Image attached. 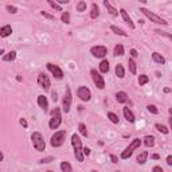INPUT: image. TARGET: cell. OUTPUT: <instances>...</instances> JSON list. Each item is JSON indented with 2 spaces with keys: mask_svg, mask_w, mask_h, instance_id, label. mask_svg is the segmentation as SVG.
<instances>
[{
  "mask_svg": "<svg viewBox=\"0 0 172 172\" xmlns=\"http://www.w3.org/2000/svg\"><path fill=\"white\" fill-rule=\"evenodd\" d=\"M152 172H164V169H163L161 167H159V166H155L152 168Z\"/></svg>",
  "mask_w": 172,
  "mask_h": 172,
  "instance_id": "ab89813d",
  "label": "cell"
},
{
  "mask_svg": "<svg viewBox=\"0 0 172 172\" xmlns=\"http://www.w3.org/2000/svg\"><path fill=\"white\" fill-rule=\"evenodd\" d=\"M167 164H168V166H172V156L171 155L167 157Z\"/></svg>",
  "mask_w": 172,
  "mask_h": 172,
  "instance_id": "bcb514c9",
  "label": "cell"
},
{
  "mask_svg": "<svg viewBox=\"0 0 172 172\" xmlns=\"http://www.w3.org/2000/svg\"><path fill=\"white\" fill-rule=\"evenodd\" d=\"M128 67H129V71H131L132 74L137 73V66H136V62H134L133 59H129V61H128Z\"/></svg>",
  "mask_w": 172,
  "mask_h": 172,
  "instance_id": "4316f807",
  "label": "cell"
},
{
  "mask_svg": "<svg viewBox=\"0 0 172 172\" xmlns=\"http://www.w3.org/2000/svg\"><path fill=\"white\" fill-rule=\"evenodd\" d=\"M124 46L122 45H116L114 47V55H117V57H121V55H124Z\"/></svg>",
  "mask_w": 172,
  "mask_h": 172,
  "instance_id": "4dcf8cb0",
  "label": "cell"
},
{
  "mask_svg": "<svg viewBox=\"0 0 172 172\" xmlns=\"http://www.w3.org/2000/svg\"><path fill=\"white\" fill-rule=\"evenodd\" d=\"M152 59L156 62V63H159V65H164V63H166V58L163 57L161 54H159V53H153V54H152Z\"/></svg>",
  "mask_w": 172,
  "mask_h": 172,
  "instance_id": "d6986e66",
  "label": "cell"
},
{
  "mask_svg": "<svg viewBox=\"0 0 172 172\" xmlns=\"http://www.w3.org/2000/svg\"><path fill=\"white\" fill-rule=\"evenodd\" d=\"M38 105H39V108H41L43 112H47L48 101H47V98H46V96H43V94L38 96Z\"/></svg>",
  "mask_w": 172,
  "mask_h": 172,
  "instance_id": "5bb4252c",
  "label": "cell"
},
{
  "mask_svg": "<svg viewBox=\"0 0 172 172\" xmlns=\"http://www.w3.org/2000/svg\"><path fill=\"white\" fill-rule=\"evenodd\" d=\"M140 145H141V140L140 139H133L132 140V143L128 145L127 148H125V151L121 153V159L122 160H127V159H129V157L133 155V152L137 149V148H140Z\"/></svg>",
  "mask_w": 172,
  "mask_h": 172,
  "instance_id": "7a4b0ae2",
  "label": "cell"
},
{
  "mask_svg": "<svg viewBox=\"0 0 172 172\" xmlns=\"http://www.w3.org/2000/svg\"><path fill=\"white\" fill-rule=\"evenodd\" d=\"M58 3L59 4H67L69 3V0H58Z\"/></svg>",
  "mask_w": 172,
  "mask_h": 172,
  "instance_id": "c3c4849f",
  "label": "cell"
},
{
  "mask_svg": "<svg viewBox=\"0 0 172 172\" xmlns=\"http://www.w3.org/2000/svg\"><path fill=\"white\" fill-rule=\"evenodd\" d=\"M61 169H62V172H73V168H71L70 163H67V161L61 163Z\"/></svg>",
  "mask_w": 172,
  "mask_h": 172,
  "instance_id": "83f0119b",
  "label": "cell"
},
{
  "mask_svg": "<svg viewBox=\"0 0 172 172\" xmlns=\"http://www.w3.org/2000/svg\"><path fill=\"white\" fill-rule=\"evenodd\" d=\"M144 144H145L148 148L153 147V145H155V137L149 136V134H148V136H145V137H144Z\"/></svg>",
  "mask_w": 172,
  "mask_h": 172,
  "instance_id": "d4e9b609",
  "label": "cell"
},
{
  "mask_svg": "<svg viewBox=\"0 0 172 172\" xmlns=\"http://www.w3.org/2000/svg\"><path fill=\"white\" fill-rule=\"evenodd\" d=\"M71 145H73L74 148V156H75L77 161L82 163L83 159H85V156H83V148H82V141H81L80 136L77 133H74L73 136H71Z\"/></svg>",
  "mask_w": 172,
  "mask_h": 172,
  "instance_id": "6da1fadb",
  "label": "cell"
},
{
  "mask_svg": "<svg viewBox=\"0 0 172 172\" xmlns=\"http://www.w3.org/2000/svg\"><path fill=\"white\" fill-rule=\"evenodd\" d=\"M65 139H66V131H58L55 132L50 139V144L51 147L58 148V147H62L65 143Z\"/></svg>",
  "mask_w": 172,
  "mask_h": 172,
  "instance_id": "5b68a950",
  "label": "cell"
},
{
  "mask_svg": "<svg viewBox=\"0 0 172 172\" xmlns=\"http://www.w3.org/2000/svg\"><path fill=\"white\" fill-rule=\"evenodd\" d=\"M156 129L163 134H168L169 133L168 127H166V125H163V124H156Z\"/></svg>",
  "mask_w": 172,
  "mask_h": 172,
  "instance_id": "f546056e",
  "label": "cell"
},
{
  "mask_svg": "<svg viewBox=\"0 0 172 172\" xmlns=\"http://www.w3.org/2000/svg\"><path fill=\"white\" fill-rule=\"evenodd\" d=\"M117 172H118V171H117Z\"/></svg>",
  "mask_w": 172,
  "mask_h": 172,
  "instance_id": "db71d44e",
  "label": "cell"
},
{
  "mask_svg": "<svg viewBox=\"0 0 172 172\" xmlns=\"http://www.w3.org/2000/svg\"><path fill=\"white\" fill-rule=\"evenodd\" d=\"M90 54L94 58H101V59H104V58L106 57V54H108V48H106L105 46H94V47H92V50H90Z\"/></svg>",
  "mask_w": 172,
  "mask_h": 172,
  "instance_id": "30bf717a",
  "label": "cell"
},
{
  "mask_svg": "<svg viewBox=\"0 0 172 172\" xmlns=\"http://www.w3.org/2000/svg\"><path fill=\"white\" fill-rule=\"evenodd\" d=\"M116 98H117V101L120 102V104H124V102L128 101V94L125 92H118L117 94H116Z\"/></svg>",
  "mask_w": 172,
  "mask_h": 172,
  "instance_id": "603a6c76",
  "label": "cell"
},
{
  "mask_svg": "<svg viewBox=\"0 0 172 172\" xmlns=\"http://www.w3.org/2000/svg\"><path fill=\"white\" fill-rule=\"evenodd\" d=\"M104 6H105L106 8H108L109 14H110L112 16H117V15H118V11L116 10V8H114V7H113V6H112L110 3H109L108 0H105V1H104Z\"/></svg>",
  "mask_w": 172,
  "mask_h": 172,
  "instance_id": "ffe728a7",
  "label": "cell"
},
{
  "mask_svg": "<svg viewBox=\"0 0 172 172\" xmlns=\"http://www.w3.org/2000/svg\"><path fill=\"white\" fill-rule=\"evenodd\" d=\"M122 112H124V117L127 118L128 122H134V114L132 113V110L129 108H124L122 109Z\"/></svg>",
  "mask_w": 172,
  "mask_h": 172,
  "instance_id": "2e32d148",
  "label": "cell"
},
{
  "mask_svg": "<svg viewBox=\"0 0 172 172\" xmlns=\"http://www.w3.org/2000/svg\"><path fill=\"white\" fill-rule=\"evenodd\" d=\"M118 12L121 14V16H122V19H124V22L127 23L128 26H129V28L131 30H134V24H133V22H132V19H131V16L128 15V12L124 10V8H121V10L118 11Z\"/></svg>",
  "mask_w": 172,
  "mask_h": 172,
  "instance_id": "4fadbf2b",
  "label": "cell"
},
{
  "mask_svg": "<svg viewBox=\"0 0 172 172\" xmlns=\"http://www.w3.org/2000/svg\"><path fill=\"white\" fill-rule=\"evenodd\" d=\"M77 97H78L81 101L87 102L92 98V92H90V89L86 87V86H80L78 90H77Z\"/></svg>",
  "mask_w": 172,
  "mask_h": 172,
  "instance_id": "52a82bcc",
  "label": "cell"
},
{
  "mask_svg": "<svg viewBox=\"0 0 172 172\" xmlns=\"http://www.w3.org/2000/svg\"><path fill=\"white\" fill-rule=\"evenodd\" d=\"M6 10L8 11L10 14H16V12H18V8H16L15 6H10V4L6 7Z\"/></svg>",
  "mask_w": 172,
  "mask_h": 172,
  "instance_id": "f35d334b",
  "label": "cell"
},
{
  "mask_svg": "<svg viewBox=\"0 0 172 172\" xmlns=\"http://www.w3.org/2000/svg\"><path fill=\"white\" fill-rule=\"evenodd\" d=\"M109 71V61L108 59H102L100 63V73L106 74Z\"/></svg>",
  "mask_w": 172,
  "mask_h": 172,
  "instance_id": "ac0fdd59",
  "label": "cell"
},
{
  "mask_svg": "<svg viewBox=\"0 0 172 172\" xmlns=\"http://www.w3.org/2000/svg\"><path fill=\"white\" fill-rule=\"evenodd\" d=\"M108 118L110 120L113 124H118L120 122V118H118V116L116 114V113H113V112H109L108 113Z\"/></svg>",
  "mask_w": 172,
  "mask_h": 172,
  "instance_id": "f1b7e54d",
  "label": "cell"
},
{
  "mask_svg": "<svg viewBox=\"0 0 172 172\" xmlns=\"http://www.w3.org/2000/svg\"><path fill=\"white\" fill-rule=\"evenodd\" d=\"M71 102H73V94H71L70 87L67 86V87H66V93H65V97H63V101H62V105H63L65 113H69V112H70Z\"/></svg>",
  "mask_w": 172,
  "mask_h": 172,
  "instance_id": "9c48e42d",
  "label": "cell"
},
{
  "mask_svg": "<svg viewBox=\"0 0 172 172\" xmlns=\"http://www.w3.org/2000/svg\"><path fill=\"white\" fill-rule=\"evenodd\" d=\"M48 4H50L53 8H54L55 11H62V7L59 6V4L57 3V1H53V0H48Z\"/></svg>",
  "mask_w": 172,
  "mask_h": 172,
  "instance_id": "e575fe53",
  "label": "cell"
},
{
  "mask_svg": "<svg viewBox=\"0 0 172 172\" xmlns=\"http://www.w3.org/2000/svg\"><path fill=\"white\" fill-rule=\"evenodd\" d=\"M83 156H89V155H90V149H89V148H83Z\"/></svg>",
  "mask_w": 172,
  "mask_h": 172,
  "instance_id": "7bdbcfd3",
  "label": "cell"
},
{
  "mask_svg": "<svg viewBox=\"0 0 172 172\" xmlns=\"http://www.w3.org/2000/svg\"><path fill=\"white\" fill-rule=\"evenodd\" d=\"M131 55H132V57H133V58H136L137 55H139V53H137V50H134V48H132V50H131Z\"/></svg>",
  "mask_w": 172,
  "mask_h": 172,
  "instance_id": "ee69618b",
  "label": "cell"
},
{
  "mask_svg": "<svg viewBox=\"0 0 172 172\" xmlns=\"http://www.w3.org/2000/svg\"><path fill=\"white\" fill-rule=\"evenodd\" d=\"M86 10V3L85 1H80V3L77 4V11H80V12H82V11Z\"/></svg>",
  "mask_w": 172,
  "mask_h": 172,
  "instance_id": "8d00e7d4",
  "label": "cell"
},
{
  "mask_svg": "<svg viewBox=\"0 0 172 172\" xmlns=\"http://www.w3.org/2000/svg\"><path fill=\"white\" fill-rule=\"evenodd\" d=\"M46 66H47V70L54 75V78H57V80H62V78H63V71L61 70L59 66H57V65H54V63H50V62H48Z\"/></svg>",
  "mask_w": 172,
  "mask_h": 172,
  "instance_id": "8fae6325",
  "label": "cell"
},
{
  "mask_svg": "<svg viewBox=\"0 0 172 172\" xmlns=\"http://www.w3.org/2000/svg\"><path fill=\"white\" fill-rule=\"evenodd\" d=\"M114 71H116V75H117L118 78H124L125 77V70H124V67H122V65L118 63L117 66H116Z\"/></svg>",
  "mask_w": 172,
  "mask_h": 172,
  "instance_id": "cb8c5ba5",
  "label": "cell"
},
{
  "mask_svg": "<svg viewBox=\"0 0 172 172\" xmlns=\"http://www.w3.org/2000/svg\"><path fill=\"white\" fill-rule=\"evenodd\" d=\"M147 159H148V151H143V152H140V155L137 156V163L139 164H144V163L147 161Z\"/></svg>",
  "mask_w": 172,
  "mask_h": 172,
  "instance_id": "7402d4cb",
  "label": "cell"
},
{
  "mask_svg": "<svg viewBox=\"0 0 172 172\" xmlns=\"http://www.w3.org/2000/svg\"><path fill=\"white\" fill-rule=\"evenodd\" d=\"M61 20L65 23V24H69V23H70V14L67 12V11L66 12H63L62 14V16H61Z\"/></svg>",
  "mask_w": 172,
  "mask_h": 172,
  "instance_id": "836d02e7",
  "label": "cell"
},
{
  "mask_svg": "<svg viewBox=\"0 0 172 172\" xmlns=\"http://www.w3.org/2000/svg\"><path fill=\"white\" fill-rule=\"evenodd\" d=\"M171 92V89H169V87H164V93H169Z\"/></svg>",
  "mask_w": 172,
  "mask_h": 172,
  "instance_id": "681fc988",
  "label": "cell"
},
{
  "mask_svg": "<svg viewBox=\"0 0 172 172\" xmlns=\"http://www.w3.org/2000/svg\"><path fill=\"white\" fill-rule=\"evenodd\" d=\"M20 124H22L23 128H27V121H26L24 118H20Z\"/></svg>",
  "mask_w": 172,
  "mask_h": 172,
  "instance_id": "f6af8a7d",
  "label": "cell"
},
{
  "mask_svg": "<svg viewBox=\"0 0 172 172\" xmlns=\"http://www.w3.org/2000/svg\"><path fill=\"white\" fill-rule=\"evenodd\" d=\"M78 131H80V133L82 134V136L87 137V129H86V125L83 124V122H81V124L78 125Z\"/></svg>",
  "mask_w": 172,
  "mask_h": 172,
  "instance_id": "d6a6232c",
  "label": "cell"
},
{
  "mask_svg": "<svg viewBox=\"0 0 172 172\" xmlns=\"http://www.w3.org/2000/svg\"><path fill=\"white\" fill-rule=\"evenodd\" d=\"M1 54H4V50H3V48H0V55H1Z\"/></svg>",
  "mask_w": 172,
  "mask_h": 172,
  "instance_id": "816d5d0a",
  "label": "cell"
},
{
  "mask_svg": "<svg viewBox=\"0 0 172 172\" xmlns=\"http://www.w3.org/2000/svg\"><path fill=\"white\" fill-rule=\"evenodd\" d=\"M12 34V27L10 24H6L3 27H0V36L1 38H7V36H10Z\"/></svg>",
  "mask_w": 172,
  "mask_h": 172,
  "instance_id": "9a60e30c",
  "label": "cell"
},
{
  "mask_svg": "<svg viewBox=\"0 0 172 172\" xmlns=\"http://www.w3.org/2000/svg\"><path fill=\"white\" fill-rule=\"evenodd\" d=\"M90 74H92L93 82L96 83L97 87H98V89H105V80H104V77L101 75V73H98L96 69H92Z\"/></svg>",
  "mask_w": 172,
  "mask_h": 172,
  "instance_id": "ba28073f",
  "label": "cell"
},
{
  "mask_svg": "<svg viewBox=\"0 0 172 172\" xmlns=\"http://www.w3.org/2000/svg\"><path fill=\"white\" fill-rule=\"evenodd\" d=\"M61 124H62L61 109L54 108V110L51 112V118H50V122H48V127H50V129H58Z\"/></svg>",
  "mask_w": 172,
  "mask_h": 172,
  "instance_id": "3957f363",
  "label": "cell"
},
{
  "mask_svg": "<svg viewBox=\"0 0 172 172\" xmlns=\"http://www.w3.org/2000/svg\"><path fill=\"white\" fill-rule=\"evenodd\" d=\"M3 159H4V156H3V153L0 152V161H3Z\"/></svg>",
  "mask_w": 172,
  "mask_h": 172,
  "instance_id": "f907efd6",
  "label": "cell"
},
{
  "mask_svg": "<svg viewBox=\"0 0 172 172\" xmlns=\"http://www.w3.org/2000/svg\"><path fill=\"white\" fill-rule=\"evenodd\" d=\"M110 160H112V163H118V157L116 155H110Z\"/></svg>",
  "mask_w": 172,
  "mask_h": 172,
  "instance_id": "b9f144b4",
  "label": "cell"
},
{
  "mask_svg": "<svg viewBox=\"0 0 172 172\" xmlns=\"http://www.w3.org/2000/svg\"><path fill=\"white\" fill-rule=\"evenodd\" d=\"M110 30L114 34H117V35H121V36H128V34L127 32H124V30H121V28H118L117 26H110Z\"/></svg>",
  "mask_w": 172,
  "mask_h": 172,
  "instance_id": "484cf974",
  "label": "cell"
},
{
  "mask_svg": "<svg viewBox=\"0 0 172 172\" xmlns=\"http://www.w3.org/2000/svg\"><path fill=\"white\" fill-rule=\"evenodd\" d=\"M15 58H16V51H10V53H7V54L3 55V61L12 62V61H15Z\"/></svg>",
  "mask_w": 172,
  "mask_h": 172,
  "instance_id": "44dd1931",
  "label": "cell"
},
{
  "mask_svg": "<svg viewBox=\"0 0 172 172\" xmlns=\"http://www.w3.org/2000/svg\"><path fill=\"white\" fill-rule=\"evenodd\" d=\"M148 82H149V78H148V75H145V74H141V75L139 77V85H140V86L147 85Z\"/></svg>",
  "mask_w": 172,
  "mask_h": 172,
  "instance_id": "1f68e13d",
  "label": "cell"
},
{
  "mask_svg": "<svg viewBox=\"0 0 172 172\" xmlns=\"http://www.w3.org/2000/svg\"><path fill=\"white\" fill-rule=\"evenodd\" d=\"M46 172H53V171H50V169H48V171H46Z\"/></svg>",
  "mask_w": 172,
  "mask_h": 172,
  "instance_id": "f5cc1de1",
  "label": "cell"
},
{
  "mask_svg": "<svg viewBox=\"0 0 172 172\" xmlns=\"http://www.w3.org/2000/svg\"><path fill=\"white\" fill-rule=\"evenodd\" d=\"M147 110L149 112V113H152V114H157V113H159V110H157V108L155 105H148Z\"/></svg>",
  "mask_w": 172,
  "mask_h": 172,
  "instance_id": "d590c367",
  "label": "cell"
},
{
  "mask_svg": "<svg viewBox=\"0 0 172 172\" xmlns=\"http://www.w3.org/2000/svg\"><path fill=\"white\" fill-rule=\"evenodd\" d=\"M38 85L41 86L43 90H48L50 89V86H51V82H50V78H48L46 74L41 73L38 75Z\"/></svg>",
  "mask_w": 172,
  "mask_h": 172,
  "instance_id": "7c38bea8",
  "label": "cell"
},
{
  "mask_svg": "<svg viewBox=\"0 0 172 172\" xmlns=\"http://www.w3.org/2000/svg\"><path fill=\"white\" fill-rule=\"evenodd\" d=\"M53 160H54L53 157H46V159H42L41 163L42 164H45V163H50V161H53Z\"/></svg>",
  "mask_w": 172,
  "mask_h": 172,
  "instance_id": "60d3db41",
  "label": "cell"
},
{
  "mask_svg": "<svg viewBox=\"0 0 172 172\" xmlns=\"http://www.w3.org/2000/svg\"><path fill=\"white\" fill-rule=\"evenodd\" d=\"M41 15L43 16V18H46V19H48V20H55L54 15H50V14H47L46 11H42V12H41Z\"/></svg>",
  "mask_w": 172,
  "mask_h": 172,
  "instance_id": "74e56055",
  "label": "cell"
},
{
  "mask_svg": "<svg viewBox=\"0 0 172 172\" xmlns=\"http://www.w3.org/2000/svg\"><path fill=\"white\" fill-rule=\"evenodd\" d=\"M152 159H153V160H159V159H160V156L157 155V153H155V155H152Z\"/></svg>",
  "mask_w": 172,
  "mask_h": 172,
  "instance_id": "7dc6e473",
  "label": "cell"
},
{
  "mask_svg": "<svg viewBox=\"0 0 172 172\" xmlns=\"http://www.w3.org/2000/svg\"><path fill=\"white\" fill-rule=\"evenodd\" d=\"M140 11L143 12V15H144V16H147V18L151 20V22L156 23V24H163V26H167V24H168V23H167L166 20L163 19V18H160L159 15H156V14H153L152 11L147 10V8H144V7H141V8H140Z\"/></svg>",
  "mask_w": 172,
  "mask_h": 172,
  "instance_id": "8992f818",
  "label": "cell"
},
{
  "mask_svg": "<svg viewBox=\"0 0 172 172\" xmlns=\"http://www.w3.org/2000/svg\"><path fill=\"white\" fill-rule=\"evenodd\" d=\"M100 16V7L97 3H93L92 4V12H90V18L92 19H97Z\"/></svg>",
  "mask_w": 172,
  "mask_h": 172,
  "instance_id": "e0dca14e",
  "label": "cell"
},
{
  "mask_svg": "<svg viewBox=\"0 0 172 172\" xmlns=\"http://www.w3.org/2000/svg\"><path fill=\"white\" fill-rule=\"evenodd\" d=\"M31 140H32V145L38 152H43L46 149V143L43 140V136H42L39 132H34L31 134Z\"/></svg>",
  "mask_w": 172,
  "mask_h": 172,
  "instance_id": "277c9868",
  "label": "cell"
}]
</instances>
